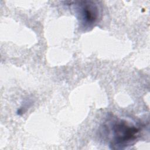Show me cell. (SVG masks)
Returning <instances> with one entry per match:
<instances>
[{
    "instance_id": "2",
    "label": "cell",
    "mask_w": 150,
    "mask_h": 150,
    "mask_svg": "<svg viewBox=\"0 0 150 150\" xmlns=\"http://www.w3.org/2000/svg\"><path fill=\"white\" fill-rule=\"evenodd\" d=\"M98 8L93 1H83L80 4V14L84 23H94L98 17Z\"/></svg>"
},
{
    "instance_id": "1",
    "label": "cell",
    "mask_w": 150,
    "mask_h": 150,
    "mask_svg": "<svg viewBox=\"0 0 150 150\" xmlns=\"http://www.w3.org/2000/svg\"><path fill=\"white\" fill-rule=\"evenodd\" d=\"M113 135V145L126 146L134 141L139 132V129L129 124L126 121L119 120L112 126Z\"/></svg>"
}]
</instances>
